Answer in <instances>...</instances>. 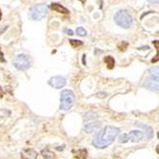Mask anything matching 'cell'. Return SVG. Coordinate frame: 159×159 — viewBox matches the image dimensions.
I'll use <instances>...</instances> for the list:
<instances>
[{"mask_svg": "<svg viewBox=\"0 0 159 159\" xmlns=\"http://www.w3.org/2000/svg\"><path fill=\"white\" fill-rule=\"evenodd\" d=\"M100 129V124L98 123H94L91 121V123L86 124L85 125V131L87 132H94V131H97Z\"/></svg>", "mask_w": 159, "mask_h": 159, "instance_id": "8fae6325", "label": "cell"}, {"mask_svg": "<svg viewBox=\"0 0 159 159\" xmlns=\"http://www.w3.org/2000/svg\"><path fill=\"white\" fill-rule=\"evenodd\" d=\"M149 2L151 4H155V5H159V0H149Z\"/></svg>", "mask_w": 159, "mask_h": 159, "instance_id": "cb8c5ba5", "label": "cell"}, {"mask_svg": "<svg viewBox=\"0 0 159 159\" xmlns=\"http://www.w3.org/2000/svg\"><path fill=\"white\" fill-rule=\"evenodd\" d=\"M144 86L150 90H158L159 89V82L156 80H154L152 78H150L144 82Z\"/></svg>", "mask_w": 159, "mask_h": 159, "instance_id": "30bf717a", "label": "cell"}, {"mask_svg": "<svg viewBox=\"0 0 159 159\" xmlns=\"http://www.w3.org/2000/svg\"><path fill=\"white\" fill-rule=\"evenodd\" d=\"M157 136H158V138H159V131H158V134H157Z\"/></svg>", "mask_w": 159, "mask_h": 159, "instance_id": "4dcf8cb0", "label": "cell"}, {"mask_svg": "<svg viewBox=\"0 0 159 159\" xmlns=\"http://www.w3.org/2000/svg\"><path fill=\"white\" fill-rule=\"evenodd\" d=\"M120 132V130L114 126H107L103 128L94 136L92 140V145L97 149H105L109 147L115 140V138Z\"/></svg>", "mask_w": 159, "mask_h": 159, "instance_id": "6da1fadb", "label": "cell"}, {"mask_svg": "<svg viewBox=\"0 0 159 159\" xmlns=\"http://www.w3.org/2000/svg\"><path fill=\"white\" fill-rule=\"evenodd\" d=\"M129 141V137H128V134H122L119 136L118 138V142L119 143H127Z\"/></svg>", "mask_w": 159, "mask_h": 159, "instance_id": "44dd1931", "label": "cell"}, {"mask_svg": "<svg viewBox=\"0 0 159 159\" xmlns=\"http://www.w3.org/2000/svg\"><path fill=\"white\" fill-rule=\"evenodd\" d=\"M71 45L74 48H77L79 47V46H82L83 45V42L80 41V40H74V39H71V40H69Z\"/></svg>", "mask_w": 159, "mask_h": 159, "instance_id": "ffe728a7", "label": "cell"}, {"mask_svg": "<svg viewBox=\"0 0 159 159\" xmlns=\"http://www.w3.org/2000/svg\"><path fill=\"white\" fill-rule=\"evenodd\" d=\"M51 9L59 12V14H63V15H68L70 12L68 9H66L64 6H62L61 4H59V3H51Z\"/></svg>", "mask_w": 159, "mask_h": 159, "instance_id": "9c48e42d", "label": "cell"}, {"mask_svg": "<svg viewBox=\"0 0 159 159\" xmlns=\"http://www.w3.org/2000/svg\"><path fill=\"white\" fill-rule=\"evenodd\" d=\"M75 157L79 158H86L87 157V151L86 150H78L76 151V155Z\"/></svg>", "mask_w": 159, "mask_h": 159, "instance_id": "ac0fdd59", "label": "cell"}, {"mask_svg": "<svg viewBox=\"0 0 159 159\" xmlns=\"http://www.w3.org/2000/svg\"><path fill=\"white\" fill-rule=\"evenodd\" d=\"M41 155L44 157V158H55V154H54L52 151H49V150H42L41 151Z\"/></svg>", "mask_w": 159, "mask_h": 159, "instance_id": "2e32d148", "label": "cell"}, {"mask_svg": "<svg viewBox=\"0 0 159 159\" xmlns=\"http://www.w3.org/2000/svg\"><path fill=\"white\" fill-rule=\"evenodd\" d=\"M114 22L123 29H130L134 23V18L127 10H120L114 15Z\"/></svg>", "mask_w": 159, "mask_h": 159, "instance_id": "7a4b0ae2", "label": "cell"}, {"mask_svg": "<svg viewBox=\"0 0 159 159\" xmlns=\"http://www.w3.org/2000/svg\"><path fill=\"white\" fill-rule=\"evenodd\" d=\"M152 44H154V45L155 46L157 52H156L155 57H154V59H151V62H152V63H155V62H157V61L159 60V41H158V40H154V41H152Z\"/></svg>", "mask_w": 159, "mask_h": 159, "instance_id": "e0dca14e", "label": "cell"}, {"mask_svg": "<svg viewBox=\"0 0 159 159\" xmlns=\"http://www.w3.org/2000/svg\"><path fill=\"white\" fill-rule=\"evenodd\" d=\"M128 137H129L130 141L135 143V142L142 140L144 137V134L140 131H131L128 134Z\"/></svg>", "mask_w": 159, "mask_h": 159, "instance_id": "52a82bcc", "label": "cell"}, {"mask_svg": "<svg viewBox=\"0 0 159 159\" xmlns=\"http://www.w3.org/2000/svg\"><path fill=\"white\" fill-rule=\"evenodd\" d=\"M82 62H83V65H86V55H83Z\"/></svg>", "mask_w": 159, "mask_h": 159, "instance_id": "484cf974", "label": "cell"}, {"mask_svg": "<svg viewBox=\"0 0 159 159\" xmlns=\"http://www.w3.org/2000/svg\"><path fill=\"white\" fill-rule=\"evenodd\" d=\"M149 74L151 75V78L154 80H156L159 82V66L157 67H152L149 70Z\"/></svg>", "mask_w": 159, "mask_h": 159, "instance_id": "4fadbf2b", "label": "cell"}, {"mask_svg": "<svg viewBox=\"0 0 159 159\" xmlns=\"http://www.w3.org/2000/svg\"><path fill=\"white\" fill-rule=\"evenodd\" d=\"M79 1L82 2V3H85V2H86V0H79Z\"/></svg>", "mask_w": 159, "mask_h": 159, "instance_id": "f546056e", "label": "cell"}, {"mask_svg": "<svg viewBox=\"0 0 159 159\" xmlns=\"http://www.w3.org/2000/svg\"><path fill=\"white\" fill-rule=\"evenodd\" d=\"M38 155L37 152L34 149H25L21 152V157L25 159H35Z\"/></svg>", "mask_w": 159, "mask_h": 159, "instance_id": "ba28073f", "label": "cell"}, {"mask_svg": "<svg viewBox=\"0 0 159 159\" xmlns=\"http://www.w3.org/2000/svg\"><path fill=\"white\" fill-rule=\"evenodd\" d=\"M0 61H1V62H5V58L3 56V54H2L1 51H0Z\"/></svg>", "mask_w": 159, "mask_h": 159, "instance_id": "d4e9b609", "label": "cell"}, {"mask_svg": "<svg viewBox=\"0 0 159 159\" xmlns=\"http://www.w3.org/2000/svg\"><path fill=\"white\" fill-rule=\"evenodd\" d=\"M64 31H65L68 35H74V31H72L71 29H67V28H66V29L64 30Z\"/></svg>", "mask_w": 159, "mask_h": 159, "instance_id": "603a6c76", "label": "cell"}, {"mask_svg": "<svg viewBox=\"0 0 159 159\" xmlns=\"http://www.w3.org/2000/svg\"><path fill=\"white\" fill-rule=\"evenodd\" d=\"M66 78L61 76V75H55L51 77V79L48 81V84L51 86V87L55 88V89H61L66 86Z\"/></svg>", "mask_w": 159, "mask_h": 159, "instance_id": "8992f818", "label": "cell"}, {"mask_svg": "<svg viewBox=\"0 0 159 159\" xmlns=\"http://www.w3.org/2000/svg\"><path fill=\"white\" fill-rule=\"evenodd\" d=\"M98 117L97 114L95 112H87L85 115H84V121L87 122V121H94L96 120Z\"/></svg>", "mask_w": 159, "mask_h": 159, "instance_id": "5bb4252c", "label": "cell"}, {"mask_svg": "<svg viewBox=\"0 0 159 159\" xmlns=\"http://www.w3.org/2000/svg\"><path fill=\"white\" fill-rule=\"evenodd\" d=\"M12 64H14L15 67L19 71H26L31 68V58L26 55H18L14 59Z\"/></svg>", "mask_w": 159, "mask_h": 159, "instance_id": "5b68a950", "label": "cell"}, {"mask_svg": "<svg viewBox=\"0 0 159 159\" xmlns=\"http://www.w3.org/2000/svg\"><path fill=\"white\" fill-rule=\"evenodd\" d=\"M136 126H138V127L142 128V129L145 131L146 136H147L149 139L152 138V136H154V130H152L151 127H150V126H147V125H142V124H138V125H136Z\"/></svg>", "mask_w": 159, "mask_h": 159, "instance_id": "7c38bea8", "label": "cell"}, {"mask_svg": "<svg viewBox=\"0 0 159 159\" xmlns=\"http://www.w3.org/2000/svg\"><path fill=\"white\" fill-rule=\"evenodd\" d=\"M1 17H2V12H1V11H0V20H1Z\"/></svg>", "mask_w": 159, "mask_h": 159, "instance_id": "f1b7e54d", "label": "cell"}, {"mask_svg": "<svg viewBox=\"0 0 159 159\" xmlns=\"http://www.w3.org/2000/svg\"><path fill=\"white\" fill-rule=\"evenodd\" d=\"M96 96L98 98H105V97L108 96V94H107V92H105V91H100V92H97Z\"/></svg>", "mask_w": 159, "mask_h": 159, "instance_id": "7402d4cb", "label": "cell"}, {"mask_svg": "<svg viewBox=\"0 0 159 159\" xmlns=\"http://www.w3.org/2000/svg\"><path fill=\"white\" fill-rule=\"evenodd\" d=\"M105 62L106 64H107V67L111 70V69H114V65H115V60H114V58L112 57V56H107V57H105Z\"/></svg>", "mask_w": 159, "mask_h": 159, "instance_id": "9a60e30c", "label": "cell"}, {"mask_svg": "<svg viewBox=\"0 0 159 159\" xmlns=\"http://www.w3.org/2000/svg\"><path fill=\"white\" fill-rule=\"evenodd\" d=\"M3 94H4V91H3V89L0 87V97H2L3 96Z\"/></svg>", "mask_w": 159, "mask_h": 159, "instance_id": "4316f807", "label": "cell"}, {"mask_svg": "<svg viewBox=\"0 0 159 159\" xmlns=\"http://www.w3.org/2000/svg\"><path fill=\"white\" fill-rule=\"evenodd\" d=\"M156 152H157V154H159V145L156 147Z\"/></svg>", "mask_w": 159, "mask_h": 159, "instance_id": "83f0119b", "label": "cell"}, {"mask_svg": "<svg viewBox=\"0 0 159 159\" xmlns=\"http://www.w3.org/2000/svg\"><path fill=\"white\" fill-rule=\"evenodd\" d=\"M75 95L71 90H63L60 94V110L69 111L75 104Z\"/></svg>", "mask_w": 159, "mask_h": 159, "instance_id": "277c9868", "label": "cell"}, {"mask_svg": "<svg viewBox=\"0 0 159 159\" xmlns=\"http://www.w3.org/2000/svg\"><path fill=\"white\" fill-rule=\"evenodd\" d=\"M48 5L47 4H38L35 5L29 10V17L31 20L38 21L43 19L48 14Z\"/></svg>", "mask_w": 159, "mask_h": 159, "instance_id": "3957f363", "label": "cell"}, {"mask_svg": "<svg viewBox=\"0 0 159 159\" xmlns=\"http://www.w3.org/2000/svg\"><path fill=\"white\" fill-rule=\"evenodd\" d=\"M76 35H79V36H86L87 35V31H86V30L82 27H78L76 29Z\"/></svg>", "mask_w": 159, "mask_h": 159, "instance_id": "d6986e66", "label": "cell"}]
</instances>
